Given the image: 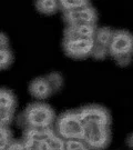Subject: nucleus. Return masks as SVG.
Segmentation results:
<instances>
[{
    "instance_id": "obj_1",
    "label": "nucleus",
    "mask_w": 133,
    "mask_h": 150,
    "mask_svg": "<svg viewBox=\"0 0 133 150\" xmlns=\"http://www.w3.org/2000/svg\"><path fill=\"white\" fill-rule=\"evenodd\" d=\"M21 118L25 128L53 127V123L56 121V113L48 103L33 102L25 109Z\"/></svg>"
},
{
    "instance_id": "obj_2",
    "label": "nucleus",
    "mask_w": 133,
    "mask_h": 150,
    "mask_svg": "<svg viewBox=\"0 0 133 150\" xmlns=\"http://www.w3.org/2000/svg\"><path fill=\"white\" fill-rule=\"evenodd\" d=\"M54 131L64 140L83 139L84 125L80 120L75 110L61 113L54 121Z\"/></svg>"
},
{
    "instance_id": "obj_3",
    "label": "nucleus",
    "mask_w": 133,
    "mask_h": 150,
    "mask_svg": "<svg viewBox=\"0 0 133 150\" xmlns=\"http://www.w3.org/2000/svg\"><path fill=\"white\" fill-rule=\"evenodd\" d=\"M83 140L91 150H106L111 142V129L106 125L84 126Z\"/></svg>"
},
{
    "instance_id": "obj_4",
    "label": "nucleus",
    "mask_w": 133,
    "mask_h": 150,
    "mask_svg": "<svg viewBox=\"0 0 133 150\" xmlns=\"http://www.w3.org/2000/svg\"><path fill=\"white\" fill-rule=\"evenodd\" d=\"M133 38L128 30H114L109 46V54L114 60L125 57H132Z\"/></svg>"
},
{
    "instance_id": "obj_5",
    "label": "nucleus",
    "mask_w": 133,
    "mask_h": 150,
    "mask_svg": "<svg viewBox=\"0 0 133 150\" xmlns=\"http://www.w3.org/2000/svg\"><path fill=\"white\" fill-rule=\"evenodd\" d=\"M77 115L84 126L89 125H111V115L109 110L100 105H87L79 108Z\"/></svg>"
},
{
    "instance_id": "obj_6",
    "label": "nucleus",
    "mask_w": 133,
    "mask_h": 150,
    "mask_svg": "<svg viewBox=\"0 0 133 150\" xmlns=\"http://www.w3.org/2000/svg\"><path fill=\"white\" fill-rule=\"evenodd\" d=\"M93 39L83 38H63L62 48L67 56L73 59H85L91 56Z\"/></svg>"
},
{
    "instance_id": "obj_7",
    "label": "nucleus",
    "mask_w": 133,
    "mask_h": 150,
    "mask_svg": "<svg viewBox=\"0 0 133 150\" xmlns=\"http://www.w3.org/2000/svg\"><path fill=\"white\" fill-rule=\"evenodd\" d=\"M98 12L92 6H87L77 10L62 13V19L67 26L69 25H96Z\"/></svg>"
},
{
    "instance_id": "obj_8",
    "label": "nucleus",
    "mask_w": 133,
    "mask_h": 150,
    "mask_svg": "<svg viewBox=\"0 0 133 150\" xmlns=\"http://www.w3.org/2000/svg\"><path fill=\"white\" fill-rule=\"evenodd\" d=\"M29 92L33 98L39 100L48 99L53 95V90L46 77L34 78L29 85Z\"/></svg>"
},
{
    "instance_id": "obj_9",
    "label": "nucleus",
    "mask_w": 133,
    "mask_h": 150,
    "mask_svg": "<svg viewBox=\"0 0 133 150\" xmlns=\"http://www.w3.org/2000/svg\"><path fill=\"white\" fill-rule=\"evenodd\" d=\"M96 25H69L63 30V38H83L93 39Z\"/></svg>"
},
{
    "instance_id": "obj_10",
    "label": "nucleus",
    "mask_w": 133,
    "mask_h": 150,
    "mask_svg": "<svg viewBox=\"0 0 133 150\" xmlns=\"http://www.w3.org/2000/svg\"><path fill=\"white\" fill-rule=\"evenodd\" d=\"M54 134H56V131H54L53 127H44V128L29 127V128H25L23 130V138L44 144Z\"/></svg>"
},
{
    "instance_id": "obj_11",
    "label": "nucleus",
    "mask_w": 133,
    "mask_h": 150,
    "mask_svg": "<svg viewBox=\"0 0 133 150\" xmlns=\"http://www.w3.org/2000/svg\"><path fill=\"white\" fill-rule=\"evenodd\" d=\"M17 107V98L9 89L0 88V111H15Z\"/></svg>"
},
{
    "instance_id": "obj_12",
    "label": "nucleus",
    "mask_w": 133,
    "mask_h": 150,
    "mask_svg": "<svg viewBox=\"0 0 133 150\" xmlns=\"http://www.w3.org/2000/svg\"><path fill=\"white\" fill-rule=\"evenodd\" d=\"M113 32H114V30L112 28L106 27V26H104V27H96V33H94V37H93V42L109 49Z\"/></svg>"
},
{
    "instance_id": "obj_13",
    "label": "nucleus",
    "mask_w": 133,
    "mask_h": 150,
    "mask_svg": "<svg viewBox=\"0 0 133 150\" xmlns=\"http://www.w3.org/2000/svg\"><path fill=\"white\" fill-rule=\"evenodd\" d=\"M90 5V1H85V0H60V1H58L59 10L62 11V13L77 10V9H80V8H83V7Z\"/></svg>"
},
{
    "instance_id": "obj_14",
    "label": "nucleus",
    "mask_w": 133,
    "mask_h": 150,
    "mask_svg": "<svg viewBox=\"0 0 133 150\" xmlns=\"http://www.w3.org/2000/svg\"><path fill=\"white\" fill-rule=\"evenodd\" d=\"M34 6L37 8L39 12H41L43 15H53L56 13L57 10H59L58 1L54 0H40V1H36Z\"/></svg>"
},
{
    "instance_id": "obj_15",
    "label": "nucleus",
    "mask_w": 133,
    "mask_h": 150,
    "mask_svg": "<svg viewBox=\"0 0 133 150\" xmlns=\"http://www.w3.org/2000/svg\"><path fill=\"white\" fill-rule=\"evenodd\" d=\"M44 150H65V140L54 134L44 144Z\"/></svg>"
},
{
    "instance_id": "obj_16",
    "label": "nucleus",
    "mask_w": 133,
    "mask_h": 150,
    "mask_svg": "<svg viewBox=\"0 0 133 150\" xmlns=\"http://www.w3.org/2000/svg\"><path fill=\"white\" fill-rule=\"evenodd\" d=\"M46 78H47V80H48V82L50 83L51 88H52L53 93L61 89V87L63 85V78L59 72H56V71L50 72L49 75L46 76Z\"/></svg>"
},
{
    "instance_id": "obj_17",
    "label": "nucleus",
    "mask_w": 133,
    "mask_h": 150,
    "mask_svg": "<svg viewBox=\"0 0 133 150\" xmlns=\"http://www.w3.org/2000/svg\"><path fill=\"white\" fill-rule=\"evenodd\" d=\"M13 61V54L10 48L0 49V70L9 68Z\"/></svg>"
},
{
    "instance_id": "obj_18",
    "label": "nucleus",
    "mask_w": 133,
    "mask_h": 150,
    "mask_svg": "<svg viewBox=\"0 0 133 150\" xmlns=\"http://www.w3.org/2000/svg\"><path fill=\"white\" fill-rule=\"evenodd\" d=\"M12 138V132L9 127L0 126V150H6Z\"/></svg>"
},
{
    "instance_id": "obj_19",
    "label": "nucleus",
    "mask_w": 133,
    "mask_h": 150,
    "mask_svg": "<svg viewBox=\"0 0 133 150\" xmlns=\"http://www.w3.org/2000/svg\"><path fill=\"white\" fill-rule=\"evenodd\" d=\"M65 150H91L83 139L65 140Z\"/></svg>"
},
{
    "instance_id": "obj_20",
    "label": "nucleus",
    "mask_w": 133,
    "mask_h": 150,
    "mask_svg": "<svg viewBox=\"0 0 133 150\" xmlns=\"http://www.w3.org/2000/svg\"><path fill=\"white\" fill-rule=\"evenodd\" d=\"M109 56V49L102 47L100 45L93 43V48L91 51V57H93L96 60H103Z\"/></svg>"
},
{
    "instance_id": "obj_21",
    "label": "nucleus",
    "mask_w": 133,
    "mask_h": 150,
    "mask_svg": "<svg viewBox=\"0 0 133 150\" xmlns=\"http://www.w3.org/2000/svg\"><path fill=\"white\" fill-rule=\"evenodd\" d=\"M15 118V111H0V125L4 127H9Z\"/></svg>"
},
{
    "instance_id": "obj_22",
    "label": "nucleus",
    "mask_w": 133,
    "mask_h": 150,
    "mask_svg": "<svg viewBox=\"0 0 133 150\" xmlns=\"http://www.w3.org/2000/svg\"><path fill=\"white\" fill-rule=\"evenodd\" d=\"M22 141L25 144L26 150H44V145L42 142H38L30 139H25L22 138Z\"/></svg>"
},
{
    "instance_id": "obj_23",
    "label": "nucleus",
    "mask_w": 133,
    "mask_h": 150,
    "mask_svg": "<svg viewBox=\"0 0 133 150\" xmlns=\"http://www.w3.org/2000/svg\"><path fill=\"white\" fill-rule=\"evenodd\" d=\"M6 150H26V148H25V144H23L22 139H12L8 147L6 148Z\"/></svg>"
},
{
    "instance_id": "obj_24",
    "label": "nucleus",
    "mask_w": 133,
    "mask_h": 150,
    "mask_svg": "<svg viewBox=\"0 0 133 150\" xmlns=\"http://www.w3.org/2000/svg\"><path fill=\"white\" fill-rule=\"evenodd\" d=\"M9 48V38L4 32H0V49Z\"/></svg>"
},
{
    "instance_id": "obj_25",
    "label": "nucleus",
    "mask_w": 133,
    "mask_h": 150,
    "mask_svg": "<svg viewBox=\"0 0 133 150\" xmlns=\"http://www.w3.org/2000/svg\"><path fill=\"white\" fill-rule=\"evenodd\" d=\"M0 126H1V125H0Z\"/></svg>"
}]
</instances>
